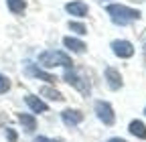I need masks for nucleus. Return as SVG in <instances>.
Here are the masks:
<instances>
[{
    "label": "nucleus",
    "instance_id": "f257e3e1",
    "mask_svg": "<svg viewBox=\"0 0 146 142\" xmlns=\"http://www.w3.org/2000/svg\"><path fill=\"white\" fill-rule=\"evenodd\" d=\"M108 14H110V19H112V23L120 25V27H126V25H130L132 21L140 19V12L138 10L128 8L124 4H110L108 6Z\"/></svg>",
    "mask_w": 146,
    "mask_h": 142
},
{
    "label": "nucleus",
    "instance_id": "f03ea898",
    "mask_svg": "<svg viewBox=\"0 0 146 142\" xmlns=\"http://www.w3.org/2000/svg\"><path fill=\"white\" fill-rule=\"evenodd\" d=\"M39 63L47 69L51 67H73V61L63 51H45L39 55Z\"/></svg>",
    "mask_w": 146,
    "mask_h": 142
},
{
    "label": "nucleus",
    "instance_id": "7ed1b4c3",
    "mask_svg": "<svg viewBox=\"0 0 146 142\" xmlns=\"http://www.w3.org/2000/svg\"><path fill=\"white\" fill-rule=\"evenodd\" d=\"M63 79L69 83V85H73L75 90H79L83 96H89V92H91V85H89V81L81 75V73H77L75 69H69V67H65V73H63Z\"/></svg>",
    "mask_w": 146,
    "mask_h": 142
},
{
    "label": "nucleus",
    "instance_id": "20e7f679",
    "mask_svg": "<svg viewBox=\"0 0 146 142\" xmlns=\"http://www.w3.org/2000/svg\"><path fill=\"white\" fill-rule=\"evenodd\" d=\"M94 110L100 118V122H104L106 126H112V124L116 122V116H114V110H112V106H110L108 102H96L94 104Z\"/></svg>",
    "mask_w": 146,
    "mask_h": 142
},
{
    "label": "nucleus",
    "instance_id": "39448f33",
    "mask_svg": "<svg viewBox=\"0 0 146 142\" xmlns=\"http://www.w3.org/2000/svg\"><path fill=\"white\" fill-rule=\"evenodd\" d=\"M112 51L114 55L120 59H128L134 55V45L128 43V41H112Z\"/></svg>",
    "mask_w": 146,
    "mask_h": 142
},
{
    "label": "nucleus",
    "instance_id": "423d86ee",
    "mask_svg": "<svg viewBox=\"0 0 146 142\" xmlns=\"http://www.w3.org/2000/svg\"><path fill=\"white\" fill-rule=\"evenodd\" d=\"M61 120L65 122V126L75 128V126H79V124L83 122V114L77 112V110H63L61 112Z\"/></svg>",
    "mask_w": 146,
    "mask_h": 142
},
{
    "label": "nucleus",
    "instance_id": "0eeeda50",
    "mask_svg": "<svg viewBox=\"0 0 146 142\" xmlns=\"http://www.w3.org/2000/svg\"><path fill=\"white\" fill-rule=\"evenodd\" d=\"M104 75H106V79H108L110 90H120V87H122V75H120L118 69H114V67H106Z\"/></svg>",
    "mask_w": 146,
    "mask_h": 142
},
{
    "label": "nucleus",
    "instance_id": "6e6552de",
    "mask_svg": "<svg viewBox=\"0 0 146 142\" xmlns=\"http://www.w3.org/2000/svg\"><path fill=\"white\" fill-rule=\"evenodd\" d=\"M65 10L71 14V16H77V19H83V16L87 14V4L85 2H81V0H73V2H69V4H65Z\"/></svg>",
    "mask_w": 146,
    "mask_h": 142
},
{
    "label": "nucleus",
    "instance_id": "1a4fd4ad",
    "mask_svg": "<svg viewBox=\"0 0 146 142\" xmlns=\"http://www.w3.org/2000/svg\"><path fill=\"white\" fill-rule=\"evenodd\" d=\"M25 102H27V106H29L35 114H43V112L49 110V106H47L41 98H36V96H31V94H29V96L25 98Z\"/></svg>",
    "mask_w": 146,
    "mask_h": 142
},
{
    "label": "nucleus",
    "instance_id": "9d476101",
    "mask_svg": "<svg viewBox=\"0 0 146 142\" xmlns=\"http://www.w3.org/2000/svg\"><path fill=\"white\" fill-rule=\"evenodd\" d=\"M27 73L29 75H33V77H36V79H43V81H49V83H55V75H51V73H47V71H43V69H39L36 65H27Z\"/></svg>",
    "mask_w": 146,
    "mask_h": 142
},
{
    "label": "nucleus",
    "instance_id": "9b49d317",
    "mask_svg": "<svg viewBox=\"0 0 146 142\" xmlns=\"http://www.w3.org/2000/svg\"><path fill=\"white\" fill-rule=\"evenodd\" d=\"M63 45H65L67 49H71L73 53H83V51L87 49L85 43L79 41V39H75V37H65V39H63Z\"/></svg>",
    "mask_w": 146,
    "mask_h": 142
},
{
    "label": "nucleus",
    "instance_id": "f8f14e48",
    "mask_svg": "<svg viewBox=\"0 0 146 142\" xmlns=\"http://www.w3.org/2000/svg\"><path fill=\"white\" fill-rule=\"evenodd\" d=\"M18 122L23 124L25 132H35L36 130V120H35L33 114H21V116H18Z\"/></svg>",
    "mask_w": 146,
    "mask_h": 142
},
{
    "label": "nucleus",
    "instance_id": "ddd939ff",
    "mask_svg": "<svg viewBox=\"0 0 146 142\" xmlns=\"http://www.w3.org/2000/svg\"><path fill=\"white\" fill-rule=\"evenodd\" d=\"M130 134H134V136H138V138H142V140H146V126L140 122V120H134V122H130Z\"/></svg>",
    "mask_w": 146,
    "mask_h": 142
},
{
    "label": "nucleus",
    "instance_id": "4468645a",
    "mask_svg": "<svg viewBox=\"0 0 146 142\" xmlns=\"http://www.w3.org/2000/svg\"><path fill=\"white\" fill-rule=\"evenodd\" d=\"M41 96H47L49 100H55V102H61L63 100V96L57 92V90H53V87H41Z\"/></svg>",
    "mask_w": 146,
    "mask_h": 142
},
{
    "label": "nucleus",
    "instance_id": "2eb2a0df",
    "mask_svg": "<svg viewBox=\"0 0 146 142\" xmlns=\"http://www.w3.org/2000/svg\"><path fill=\"white\" fill-rule=\"evenodd\" d=\"M6 4H8L10 12H14V14H21L25 10V0H6Z\"/></svg>",
    "mask_w": 146,
    "mask_h": 142
},
{
    "label": "nucleus",
    "instance_id": "dca6fc26",
    "mask_svg": "<svg viewBox=\"0 0 146 142\" xmlns=\"http://www.w3.org/2000/svg\"><path fill=\"white\" fill-rule=\"evenodd\" d=\"M69 29H71L73 33H77V35H85V33H87L85 25H81V23H69Z\"/></svg>",
    "mask_w": 146,
    "mask_h": 142
},
{
    "label": "nucleus",
    "instance_id": "f3484780",
    "mask_svg": "<svg viewBox=\"0 0 146 142\" xmlns=\"http://www.w3.org/2000/svg\"><path fill=\"white\" fill-rule=\"evenodd\" d=\"M10 90V79L6 75H0V94H6Z\"/></svg>",
    "mask_w": 146,
    "mask_h": 142
},
{
    "label": "nucleus",
    "instance_id": "a211bd4d",
    "mask_svg": "<svg viewBox=\"0 0 146 142\" xmlns=\"http://www.w3.org/2000/svg\"><path fill=\"white\" fill-rule=\"evenodd\" d=\"M33 142H63L61 138H57V140H51V138H45V136H36Z\"/></svg>",
    "mask_w": 146,
    "mask_h": 142
},
{
    "label": "nucleus",
    "instance_id": "6ab92c4d",
    "mask_svg": "<svg viewBox=\"0 0 146 142\" xmlns=\"http://www.w3.org/2000/svg\"><path fill=\"white\" fill-rule=\"evenodd\" d=\"M6 136H8V140H10V142H16V132H14L12 128H8V130H6Z\"/></svg>",
    "mask_w": 146,
    "mask_h": 142
},
{
    "label": "nucleus",
    "instance_id": "aec40b11",
    "mask_svg": "<svg viewBox=\"0 0 146 142\" xmlns=\"http://www.w3.org/2000/svg\"><path fill=\"white\" fill-rule=\"evenodd\" d=\"M108 142H126V140H124V138H110Z\"/></svg>",
    "mask_w": 146,
    "mask_h": 142
},
{
    "label": "nucleus",
    "instance_id": "412c9836",
    "mask_svg": "<svg viewBox=\"0 0 146 142\" xmlns=\"http://www.w3.org/2000/svg\"><path fill=\"white\" fill-rule=\"evenodd\" d=\"M144 114H146V110H144Z\"/></svg>",
    "mask_w": 146,
    "mask_h": 142
},
{
    "label": "nucleus",
    "instance_id": "4be33fe9",
    "mask_svg": "<svg viewBox=\"0 0 146 142\" xmlns=\"http://www.w3.org/2000/svg\"><path fill=\"white\" fill-rule=\"evenodd\" d=\"M102 2H104V0H102Z\"/></svg>",
    "mask_w": 146,
    "mask_h": 142
}]
</instances>
